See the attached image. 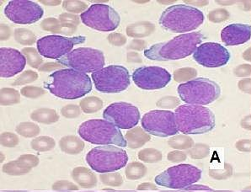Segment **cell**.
I'll return each mask as SVG.
<instances>
[{
  "mask_svg": "<svg viewBox=\"0 0 251 192\" xmlns=\"http://www.w3.org/2000/svg\"><path fill=\"white\" fill-rule=\"evenodd\" d=\"M204 36L200 32L182 34L171 41L154 44L144 50V56L150 60H179L194 53Z\"/></svg>",
  "mask_w": 251,
  "mask_h": 192,
  "instance_id": "obj_2",
  "label": "cell"
},
{
  "mask_svg": "<svg viewBox=\"0 0 251 192\" xmlns=\"http://www.w3.org/2000/svg\"><path fill=\"white\" fill-rule=\"evenodd\" d=\"M44 87L61 99H79L92 90L90 76L72 69H61L52 72Z\"/></svg>",
  "mask_w": 251,
  "mask_h": 192,
  "instance_id": "obj_1",
  "label": "cell"
},
{
  "mask_svg": "<svg viewBox=\"0 0 251 192\" xmlns=\"http://www.w3.org/2000/svg\"><path fill=\"white\" fill-rule=\"evenodd\" d=\"M14 37L16 42L24 46L33 45L36 42V36L33 31L26 28H18L15 30Z\"/></svg>",
  "mask_w": 251,
  "mask_h": 192,
  "instance_id": "obj_30",
  "label": "cell"
},
{
  "mask_svg": "<svg viewBox=\"0 0 251 192\" xmlns=\"http://www.w3.org/2000/svg\"></svg>",
  "mask_w": 251,
  "mask_h": 192,
  "instance_id": "obj_57",
  "label": "cell"
},
{
  "mask_svg": "<svg viewBox=\"0 0 251 192\" xmlns=\"http://www.w3.org/2000/svg\"><path fill=\"white\" fill-rule=\"evenodd\" d=\"M147 47V42L144 40L134 39L130 42L127 48L130 50H134V51H143Z\"/></svg>",
  "mask_w": 251,
  "mask_h": 192,
  "instance_id": "obj_46",
  "label": "cell"
},
{
  "mask_svg": "<svg viewBox=\"0 0 251 192\" xmlns=\"http://www.w3.org/2000/svg\"><path fill=\"white\" fill-rule=\"evenodd\" d=\"M22 96L29 98V99H37L41 96L45 95V90L42 88L36 87V86H25L22 88L21 90Z\"/></svg>",
  "mask_w": 251,
  "mask_h": 192,
  "instance_id": "obj_38",
  "label": "cell"
},
{
  "mask_svg": "<svg viewBox=\"0 0 251 192\" xmlns=\"http://www.w3.org/2000/svg\"><path fill=\"white\" fill-rule=\"evenodd\" d=\"M29 165L19 158L17 160L7 163L3 166V172L9 175H23L31 170Z\"/></svg>",
  "mask_w": 251,
  "mask_h": 192,
  "instance_id": "obj_25",
  "label": "cell"
},
{
  "mask_svg": "<svg viewBox=\"0 0 251 192\" xmlns=\"http://www.w3.org/2000/svg\"><path fill=\"white\" fill-rule=\"evenodd\" d=\"M26 64V58L21 51L10 48L0 49V77L10 78L22 72Z\"/></svg>",
  "mask_w": 251,
  "mask_h": 192,
  "instance_id": "obj_18",
  "label": "cell"
},
{
  "mask_svg": "<svg viewBox=\"0 0 251 192\" xmlns=\"http://www.w3.org/2000/svg\"><path fill=\"white\" fill-rule=\"evenodd\" d=\"M30 118L40 123L51 124L57 122L59 116L53 109L40 108L31 113Z\"/></svg>",
  "mask_w": 251,
  "mask_h": 192,
  "instance_id": "obj_24",
  "label": "cell"
},
{
  "mask_svg": "<svg viewBox=\"0 0 251 192\" xmlns=\"http://www.w3.org/2000/svg\"><path fill=\"white\" fill-rule=\"evenodd\" d=\"M138 190H153L155 189V187L153 185L150 183H144L141 184L140 186H138Z\"/></svg>",
  "mask_w": 251,
  "mask_h": 192,
  "instance_id": "obj_53",
  "label": "cell"
},
{
  "mask_svg": "<svg viewBox=\"0 0 251 192\" xmlns=\"http://www.w3.org/2000/svg\"><path fill=\"white\" fill-rule=\"evenodd\" d=\"M61 113L63 117L68 119H74L78 117L80 115V109L78 105H67L61 109Z\"/></svg>",
  "mask_w": 251,
  "mask_h": 192,
  "instance_id": "obj_40",
  "label": "cell"
},
{
  "mask_svg": "<svg viewBox=\"0 0 251 192\" xmlns=\"http://www.w3.org/2000/svg\"><path fill=\"white\" fill-rule=\"evenodd\" d=\"M138 159L146 163H156L160 161L162 154L154 148H145L138 153Z\"/></svg>",
  "mask_w": 251,
  "mask_h": 192,
  "instance_id": "obj_34",
  "label": "cell"
},
{
  "mask_svg": "<svg viewBox=\"0 0 251 192\" xmlns=\"http://www.w3.org/2000/svg\"><path fill=\"white\" fill-rule=\"evenodd\" d=\"M61 150L68 154H78L84 150V143L75 136H66L61 138L59 142Z\"/></svg>",
  "mask_w": 251,
  "mask_h": 192,
  "instance_id": "obj_23",
  "label": "cell"
},
{
  "mask_svg": "<svg viewBox=\"0 0 251 192\" xmlns=\"http://www.w3.org/2000/svg\"><path fill=\"white\" fill-rule=\"evenodd\" d=\"M40 3H43L45 5H49V6H57V5H59V4L62 3V1H60V0H53V1H51V0H49V1L41 0Z\"/></svg>",
  "mask_w": 251,
  "mask_h": 192,
  "instance_id": "obj_52",
  "label": "cell"
},
{
  "mask_svg": "<svg viewBox=\"0 0 251 192\" xmlns=\"http://www.w3.org/2000/svg\"><path fill=\"white\" fill-rule=\"evenodd\" d=\"M177 90L180 99L189 105H209L221 95L219 85L206 78H195L183 83Z\"/></svg>",
  "mask_w": 251,
  "mask_h": 192,
  "instance_id": "obj_7",
  "label": "cell"
},
{
  "mask_svg": "<svg viewBox=\"0 0 251 192\" xmlns=\"http://www.w3.org/2000/svg\"><path fill=\"white\" fill-rule=\"evenodd\" d=\"M16 132L25 138H35L40 133V127L33 122H22L16 127Z\"/></svg>",
  "mask_w": 251,
  "mask_h": 192,
  "instance_id": "obj_32",
  "label": "cell"
},
{
  "mask_svg": "<svg viewBox=\"0 0 251 192\" xmlns=\"http://www.w3.org/2000/svg\"><path fill=\"white\" fill-rule=\"evenodd\" d=\"M251 38V25L247 24H231L222 30L221 39L226 46L244 44Z\"/></svg>",
  "mask_w": 251,
  "mask_h": 192,
  "instance_id": "obj_19",
  "label": "cell"
},
{
  "mask_svg": "<svg viewBox=\"0 0 251 192\" xmlns=\"http://www.w3.org/2000/svg\"><path fill=\"white\" fill-rule=\"evenodd\" d=\"M82 22L99 31H113L119 26L121 17L116 9L107 4L96 3L81 14Z\"/></svg>",
  "mask_w": 251,
  "mask_h": 192,
  "instance_id": "obj_11",
  "label": "cell"
},
{
  "mask_svg": "<svg viewBox=\"0 0 251 192\" xmlns=\"http://www.w3.org/2000/svg\"><path fill=\"white\" fill-rule=\"evenodd\" d=\"M104 103L102 99L96 96H90L82 99L80 101V108L86 114H93L100 111Z\"/></svg>",
  "mask_w": 251,
  "mask_h": 192,
  "instance_id": "obj_26",
  "label": "cell"
},
{
  "mask_svg": "<svg viewBox=\"0 0 251 192\" xmlns=\"http://www.w3.org/2000/svg\"><path fill=\"white\" fill-rule=\"evenodd\" d=\"M4 15L15 24L36 23L44 15L42 7L30 0H12L4 8Z\"/></svg>",
  "mask_w": 251,
  "mask_h": 192,
  "instance_id": "obj_14",
  "label": "cell"
},
{
  "mask_svg": "<svg viewBox=\"0 0 251 192\" xmlns=\"http://www.w3.org/2000/svg\"><path fill=\"white\" fill-rule=\"evenodd\" d=\"M168 159L173 162H177V161L185 160V156L181 152H172V153H169Z\"/></svg>",
  "mask_w": 251,
  "mask_h": 192,
  "instance_id": "obj_51",
  "label": "cell"
},
{
  "mask_svg": "<svg viewBox=\"0 0 251 192\" xmlns=\"http://www.w3.org/2000/svg\"><path fill=\"white\" fill-rule=\"evenodd\" d=\"M72 177L76 183L83 188H92L97 184V178L96 174L90 171L89 168L84 167H77L74 168Z\"/></svg>",
  "mask_w": 251,
  "mask_h": 192,
  "instance_id": "obj_21",
  "label": "cell"
},
{
  "mask_svg": "<svg viewBox=\"0 0 251 192\" xmlns=\"http://www.w3.org/2000/svg\"><path fill=\"white\" fill-rule=\"evenodd\" d=\"M63 68V65L58 63H46L41 66L39 69L40 72H51L54 70L60 69Z\"/></svg>",
  "mask_w": 251,
  "mask_h": 192,
  "instance_id": "obj_49",
  "label": "cell"
},
{
  "mask_svg": "<svg viewBox=\"0 0 251 192\" xmlns=\"http://www.w3.org/2000/svg\"><path fill=\"white\" fill-rule=\"evenodd\" d=\"M30 146L34 150L37 152H48L54 148L56 146V143L53 138L48 136H42L39 138H35L31 143Z\"/></svg>",
  "mask_w": 251,
  "mask_h": 192,
  "instance_id": "obj_28",
  "label": "cell"
},
{
  "mask_svg": "<svg viewBox=\"0 0 251 192\" xmlns=\"http://www.w3.org/2000/svg\"><path fill=\"white\" fill-rule=\"evenodd\" d=\"M127 161L126 152L112 145L95 147L86 155L87 164L93 170L100 174L119 170L126 165Z\"/></svg>",
  "mask_w": 251,
  "mask_h": 192,
  "instance_id": "obj_6",
  "label": "cell"
},
{
  "mask_svg": "<svg viewBox=\"0 0 251 192\" xmlns=\"http://www.w3.org/2000/svg\"><path fill=\"white\" fill-rule=\"evenodd\" d=\"M102 183L109 186H120L123 184V178L118 173H105L100 175Z\"/></svg>",
  "mask_w": 251,
  "mask_h": 192,
  "instance_id": "obj_35",
  "label": "cell"
},
{
  "mask_svg": "<svg viewBox=\"0 0 251 192\" xmlns=\"http://www.w3.org/2000/svg\"><path fill=\"white\" fill-rule=\"evenodd\" d=\"M201 178V170L192 165H176L168 168L155 178L160 186L171 189H184L197 183Z\"/></svg>",
  "mask_w": 251,
  "mask_h": 192,
  "instance_id": "obj_10",
  "label": "cell"
},
{
  "mask_svg": "<svg viewBox=\"0 0 251 192\" xmlns=\"http://www.w3.org/2000/svg\"><path fill=\"white\" fill-rule=\"evenodd\" d=\"M86 40L85 36H78L75 37L65 36H47L40 38L37 42V50L42 57L51 59H60L69 54L75 45L82 44Z\"/></svg>",
  "mask_w": 251,
  "mask_h": 192,
  "instance_id": "obj_12",
  "label": "cell"
},
{
  "mask_svg": "<svg viewBox=\"0 0 251 192\" xmlns=\"http://www.w3.org/2000/svg\"><path fill=\"white\" fill-rule=\"evenodd\" d=\"M142 126L149 134L161 138L176 135L179 132L176 115L170 111L156 110L148 112L142 119Z\"/></svg>",
  "mask_w": 251,
  "mask_h": 192,
  "instance_id": "obj_13",
  "label": "cell"
},
{
  "mask_svg": "<svg viewBox=\"0 0 251 192\" xmlns=\"http://www.w3.org/2000/svg\"><path fill=\"white\" fill-rule=\"evenodd\" d=\"M91 78L96 90L103 93H120L131 84L128 70L121 65L103 68L93 72Z\"/></svg>",
  "mask_w": 251,
  "mask_h": 192,
  "instance_id": "obj_9",
  "label": "cell"
},
{
  "mask_svg": "<svg viewBox=\"0 0 251 192\" xmlns=\"http://www.w3.org/2000/svg\"><path fill=\"white\" fill-rule=\"evenodd\" d=\"M109 192H112V191H109Z\"/></svg>",
  "mask_w": 251,
  "mask_h": 192,
  "instance_id": "obj_54",
  "label": "cell"
},
{
  "mask_svg": "<svg viewBox=\"0 0 251 192\" xmlns=\"http://www.w3.org/2000/svg\"><path fill=\"white\" fill-rule=\"evenodd\" d=\"M105 120L121 129H132L140 120V112L135 105L126 102L113 103L103 112Z\"/></svg>",
  "mask_w": 251,
  "mask_h": 192,
  "instance_id": "obj_15",
  "label": "cell"
},
{
  "mask_svg": "<svg viewBox=\"0 0 251 192\" xmlns=\"http://www.w3.org/2000/svg\"><path fill=\"white\" fill-rule=\"evenodd\" d=\"M126 61L128 63H141L143 62L140 54L136 51H129L126 54Z\"/></svg>",
  "mask_w": 251,
  "mask_h": 192,
  "instance_id": "obj_50",
  "label": "cell"
},
{
  "mask_svg": "<svg viewBox=\"0 0 251 192\" xmlns=\"http://www.w3.org/2000/svg\"><path fill=\"white\" fill-rule=\"evenodd\" d=\"M107 40L109 43H111V45L116 46V47H122V46L125 45L127 41L125 36H123V34L117 33V32L110 34L107 36Z\"/></svg>",
  "mask_w": 251,
  "mask_h": 192,
  "instance_id": "obj_42",
  "label": "cell"
},
{
  "mask_svg": "<svg viewBox=\"0 0 251 192\" xmlns=\"http://www.w3.org/2000/svg\"><path fill=\"white\" fill-rule=\"evenodd\" d=\"M77 25L73 24H67V23H61V27H60L59 33L65 35V36H71L75 34L77 30Z\"/></svg>",
  "mask_w": 251,
  "mask_h": 192,
  "instance_id": "obj_45",
  "label": "cell"
},
{
  "mask_svg": "<svg viewBox=\"0 0 251 192\" xmlns=\"http://www.w3.org/2000/svg\"><path fill=\"white\" fill-rule=\"evenodd\" d=\"M12 34V29L6 24H1L0 25V39L1 41H6L9 39Z\"/></svg>",
  "mask_w": 251,
  "mask_h": 192,
  "instance_id": "obj_48",
  "label": "cell"
},
{
  "mask_svg": "<svg viewBox=\"0 0 251 192\" xmlns=\"http://www.w3.org/2000/svg\"><path fill=\"white\" fill-rule=\"evenodd\" d=\"M125 173L128 180H139L146 174V166H144L142 163L132 162L126 167Z\"/></svg>",
  "mask_w": 251,
  "mask_h": 192,
  "instance_id": "obj_29",
  "label": "cell"
},
{
  "mask_svg": "<svg viewBox=\"0 0 251 192\" xmlns=\"http://www.w3.org/2000/svg\"><path fill=\"white\" fill-rule=\"evenodd\" d=\"M52 189L54 191H57V192H69V191H75V190H78V186L68 181V180H59L56 183L53 184L52 186Z\"/></svg>",
  "mask_w": 251,
  "mask_h": 192,
  "instance_id": "obj_41",
  "label": "cell"
},
{
  "mask_svg": "<svg viewBox=\"0 0 251 192\" xmlns=\"http://www.w3.org/2000/svg\"><path fill=\"white\" fill-rule=\"evenodd\" d=\"M63 8L73 14H83L89 9L88 4L80 0H65L63 2Z\"/></svg>",
  "mask_w": 251,
  "mask_h": 192,
  "instance_id": "obj_33",
  "label": "cell"
},
{
  "mask_svg": "<svg viewBox=\"0 0 251 192\" xmlns=\"http://www.w3.org/2000/svg\"><path fill=\"white\" fill-rule=\"evenodd\" d=\"M177 128L186 135L204 134L215 127V116L209 108L198 105H183L175 111Z\"/></svg>",
  "mask_w": 251,
  "mask_h": 192,
  "instance_id": "obj_3",
  "label": "cell"
},
{
  "mask_svg": "<svg viewBox=\"0 0 251 192\" xmlns=\"http://www.w3.org/2000/svg\"><path fill=\"white\" fill-rule=\"evenodd\" d=\"M154 24L149 21H139L129 24L126 29V35L132 38H144L150 36L154 30Z\"/></svg>",
  "mask_w": 251,
  "mask_h": 192,
  "instance_id": "obj_22",
  "label": "cell"
},
{
  "mask_svg": "<svg viewBox=\"0 0 251 192\" xmlns=\"http://www.w3.org/2000/svg\"><path fill=\"white\" fill-rule=\"evenodd\" d=\"M1 145L3 147H14L19 144L18 136L12 132H3L0 136Z\"/></svg>",
  "mask_w": 251,
  "mask_h": 192,
  "instance_id": "obj_39",
  "label": "cell"
},
{
  "mask_svg": "<svg viewBox=\"0 0 251 192\" xmlns=\"http://www.w3.org/2000/svg\"><path fill=\"white\" fill-rule=\"evenodd\" d=\"M22 54L26 58L27 63L33 69H39L43 63L42 55L38 50L34 48H25L22 49Z\"/></svg>",
  "mask_w": 251,
  "mask_h": 192,
  "instance_id": "obj_31",
  "label": "cell"
},
{
  "mask_svg": "<svg viewBox=\"0 0 251 192\" xmlns=\"http://www.w3.org/2000/svg\"></svg>",
  "mask_w": 251,
  "mask_h": 192,
  "instance_id": "obj_55",
  "label": "cell"
},
{
  "mask_svg": "<svg viewBox=\"0 0 251 192\" xmlns=\"http://www.w3.org/2000/svg\"><path fill=\"white\" fill-rule=\"evenodd\" d=\"M61 22L58 19L50 17L42 21L41 23V28L46 31H50L51 33H59Z\"/></svg>",
  "mask_w": 251,
  "mask_h": 192,
  "instance_id": "obj_37",
  "label": "cell"
},
{
  "mask_svg": "<svg viewBox=\"0 0 251 192\" xmlns=\"http://www.w3.org/2000/svg\"><path fill=\"white\" fill-rule=\"evenodd\" d=\"M126 145L130 148L136 149L144 146V144L150 141V134L144 131L140 126L133 127L126 133Z\"/></svg>",
  "mask_w": 251,
  "mask_h": 192,
  "instance_id": "obj_20",
  "label": "cell"
},
{
  "mask_svg": "<svg viewBox=\"0 0 251 192\" xmlns=\"http://www.w3.org/2000/svg\"><path fill=\"white\" fill-rule=\"evenodd\" d=\"M81 138L90 144L126 147V141L117 126L106 120H90L78 130Z\"/></svg>",
  "mask_w": 251,
  "mask_h": 192,
  "instance_id": "obj_5",
  "label": "cell"
},
{
  "mask_svg": "<svg viewBox=\"0 0 251 192\" xmlns=\"http://www.w3.org/2000/svg\"><path fill=\"white\" fill-rule=\"evenodd\" d=\"M20 159H22L25 163L30 166V168L36 167L39 165V159L32 154H24L20 157Z\"/></svg>",
  "mask_w": 251,
  "mask_h": 192,
  "instance_id": "obj_47",
  "label": "cell"
},
{
  "mask_svg": "<svg viewBox=\"0 0 251 192\" xmlns=\"http://www.w3.org/2000/svg\"><path fill=\"white\" fill-rule=\"evenodd\" d=\"M204 22L200 9L185 4H176L162 13L159 24L173 33H183L198 29Z\"/></svg>",
  "mask_w": 251,
  "mask_h": 192,
  "instance_id": "obj_4",
  "label": "cell"
},
{
  "mask_svg": "<svg viewBox=\"0 0 251 192\" xmlns=\"http://www.w3.org/2000/svg\"><path fill=\"white\" fill-rule=\"evenodd\" d=\"M171 147L176 148H186L190 147V140L189 138L183 137V136H177L176 138H174L169 142Z\"/></svg>",
  "mask_w": 251,
  "mask_h": 192,
  "instance_id": "obj_43",
  "label": "cell"
},
{
  "mask_svg": "<svg viewBox=\"0 0 251 192\" xmlns=\"http://www.w3.org/2000/svg\"><path fill=\"white\" fill-rule=\"evenodd\" d=\"M57 63L81 72H95L103 69L105 56L103 51L91 48H76L60 58Z\"/></svg>",
  "mask_w": 251,
  "mask_h": 192,
  "instance_id": "obj_8",
  "label": "cell"
},
{
  "mask_svg": "<svg viewBox=\"0 0 251 192\" xmlns=\"http://www.w3.org/2000/svg\"><path fill=\"white\" fill-rule=\"evenodd\" d=\"M135 84L143 90H160L171 80V74L160 67H141L132 73Z\"/></svg>",
  "mask_w": 251,
  "mask_h": 192,
  "instance_id": "obj_16",
  "label": "cell"
},
{
  "mask_svg": "<svg viewBox=\"0 0 251 192\" xmlns=\"http://www.w3.org/2000/svg\"><path fill=\"white\" fill-rule=\"evenodd\" d=\"M227 192V191H225V192Z\"/></svg>",
  "mask_w": 251,
  "mask_h": 192,
  "instance_id": "obj_56",
  "label": "cell"
},
{
  "mask_svg": "<svg viewBox=\"0 0 251 192\" xmlns=\"http://www.w3.org/2000/svg\"><path fill=\"white\" fill-rule=\"evenodd\" d=\"M38 78V73L34 72L32 70H27L25 72H22L18 78H16L12 85L19 86V85H24V84H30L36 81Z\"/></svg>",
  "mask_w": 251,
  "mask_h": 192,
  "instance_id": "obj_36",
  "label": "cell"
},
{
  "mask_svg": "<svg viewBox=\"0 0 251 192\" xmlns=\"http://www.w3.org/2000/svg\"><path fill=\"white\" fill-rule=\"evenodd\" d=\"M21 102V95L13 88H3L0 91V104L3 106Z\"/></svg>",
  "mask_w": 251,
  "mask_h": 192,
  "instance_id": "obj_27",
  "label": "cell"
},
{
  "mask_svg": "<svg viewBox=\"0 0 251 192\" xmlns=\"http://www.w3.org/2000/svg\"><path fill=\"white\" fill-rule=\"evenodd\" d=\"M197 63L206 68H220L227 64L230 53L224 46L215 42H205L193 53Z\"/></svg>",
  "mask_w": 251,
  "mask_h": 192,
  "instance_id": "obj_17",
  "label": "cell"
},
{
  "mask_svg": "<svg viewBox=\"0 0 251 192\" xmlns=\"http://www.w3.org/2000/svg\"><path fill=\"white\" fill-rule=\"evenodd\" d=\"M58 20H59L61 23L75 24L77 26L80 23V21H79V18H78V16L76 15H74V14H70V13H63V14H61L59 15V17H58Z\"/></svg>",
  "mask_w": 251,
  "mask_h": 192,
  "instance_id": "obj_44",
  "label": "cell"
}]
</instances>
